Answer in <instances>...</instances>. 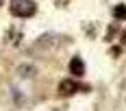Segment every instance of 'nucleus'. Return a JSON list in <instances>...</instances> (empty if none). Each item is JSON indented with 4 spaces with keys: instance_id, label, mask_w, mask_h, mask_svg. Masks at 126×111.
Instances as JSON below:
<instances>
[{
    "instance_id": "obj_4",
    "label": "nucleus",
    "mask_w": 126,
    "mask_h": 111,
    "mask_svg": "<svg viewBox=\"0 0 126 111\" xmlns=\"http://www.w3.org/2000/svg\"><path fill=\"white\" fill-rule=\"evenodd\" d=\"M113 15L117 20H126V4H117L113 9Z\"/></svg>"
},
{
    "instance_id": "obj_5",
    "label": "nucleus",
    "mask_w": 126,
    "mask_h": 111,
    "mask_svg": "<svg viewBox=\"0 0 126 111\" xmlns=\"http://www.w3.org/2000/svg\"><path fill=\"white\" fill-rule=\"evenodd\" d=\"M2 2H4V0H0V4H2Z\"/></svg>"
},
{
    "instance_id": "obj_3",
    "label": "nucleus",
    "mask_w": 126,
    "mask_h": 111,
    "mask_svg": "<svg viewBox=\"0 0 126 111\" xmlns=\"http://www.w3.org/2000/svg\"><path fill=\"white\" fill-rule=\"evenodd\" d=\"M70 72L74 74V76H83L85 74V63L80 57H74L72 61H70Z\"/></svg>"
},
{
    "instance_id": "obj_2",
    "label": "nucleus",
    "mask_w": 126,
    "mask_h": 111,
    "mask_svg": "<svg viewBox=\"0 0 126 111\" xmlns=\"http://www.w3.org/2000/svg\"><path fill=\"white\" fill-rule=\"evenodd\" d=\"M76 89H78V83L72 81V78H65V81H61V85H59V94L61 96H70V94H74Z\"/></svg>"
},
{
    "instance_id": "obj_1",
    "label": "nucleus",
    "mask_w": 126,
    "mask_h": 111,
    "mask_svg": "<svg viewBox=\"0 0 126 111\" xmlns=\"http://www.w3.org/2000/svg\"><path fill=\"white\" fill-rule=\"evenodd\" d=\"M37 11V4L33 0H11V13L17 18H31Z\"/></svg>"
}]
</instances>
